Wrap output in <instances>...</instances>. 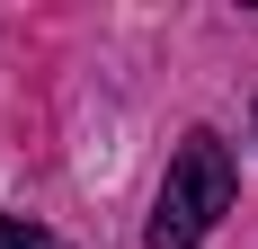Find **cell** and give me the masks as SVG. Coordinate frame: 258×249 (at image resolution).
<instances>
[{"label": "cell", "mask_w": 258, "mask_h": 249, "mask_svg": "<svg viewBox=\"0 0 258 249\" xmlns=\"http://www.w3.org/2000/svg\"><path fill=\"white\" fill-rule=\"evenodd\" d=\"M0 249H62V240L36 231V223H18V214H0Z\"/></svg>", "instance_id": "2"}, {"label": "cell", "mask_w": 258, "mask_h": 249, "mask_svg": "<svg viewBox=\"0 0 258 249\" xmlns=\"http://www.w3.org/2000/svg\"><path fill=\"white\" fill-rule=\"evenodd\" d=\"M232 151H223V134H187L178 151H169V178H160L152 196V223H143V249H196L223 214H232Z\"/></svg>", "instance_id": "1"}]
</instances>
